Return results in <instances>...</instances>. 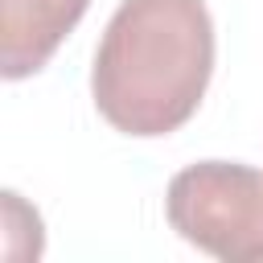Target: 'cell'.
Here are the masks:
<instances>
[{
	"label": "cell",
	"mask_w": 263,
	"mask_h": 263,
	"mask_svg": "<svg viewBox=\"0 0 263 263\" xmlns=\"http://www.w3.org/2000/svg\"><path fill=\"white\" fill-rule=\"evenodd\" d=\"M214 49L205 0H123L90 66L99 115L136 140L185 127L214 78Z\"/></svg>",
	"instance_id": "1"
},
{
	"label": "cell",
	"mask_w": 263,
	"mask_h": 263,
	"mask_svg": "<svg viewBox=\"0 0 263 263\" xmlns=\"http://www.w3.org/2000/svg\"><path fill=\"white\" fill-rule=\"evenodd\" d=\"M168 226L222 263H263V168L197 160L168 181Z\"/></svg>",
	"instance_id": "2"
},
{
	"label": "cell",
	"mask_w": 263,
	"mask_h": 263,
	"mask_svg": "<svg viewBox=\"0 0 263 263\" xmlns=\"http://www.w3.org/2000/svg\"><path fill=\"white\" fill-rule=\"evenodd\" d=\"M86 8L90 0H0V74L21 82L45 70Z\"/></svg>",
	"instance_id": "3"
}]
</instances>
